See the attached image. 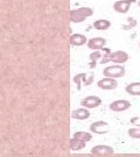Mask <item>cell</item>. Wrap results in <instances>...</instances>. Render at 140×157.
I'll return each instance as SVG.
<instances>
[{"label":"cell","instance_id":"cell-17","mask_svg":"<svg viewBox=\"0 0 140 157\" xmlns=\"http://www.w3.org/2000/svg\"><path fill=\"white\" fill-rule=\"evenodd\" d=\"M89 57H90L89 67L90 69H95L97 62H98V61H101V58L103 57V55H102L101 51H94Z\"/></svg>","mask_w":140,"mask_h":157},{"label":"cell","instance_id":"cell-18","mask_svg":"<svg viewBox=\"0 0 140 157\" xmlns=\"http://www.w3.org/2000/svg\"><path fill=\"white\" fill-rule=\"evenodd\" d=\"M73 137L77 139V140L83 141V142H89V141L92 140V135L90 134V133H88V132H76L73 135Z\"/></svg>","mask_w":140,"mask_h":157},{"label":"cell","instance_id":"cell-8","mask_svg":"<svg viewBox=\"0 0 140 157\" xmlns=\"http://www.w3.org/2000/svg\"><path fill=\"white\" fill-rule=\"evenodd\" d=\"M135 1V0H119L117 2H114L113 5V10L118 13H122V14H125L127 13L130 10V7L132 5V2Z\"/></svg>","mask_w":140,"mask_h":157},{"label":"cell","instance_id":"cell-2","mask_svg":"<svg viewBox=\"0 0 140 157\" xmlns=\"http://www.w3.org/2000/svg\"><path fill=\"white\" fill-rule=\"evenodd\" d=\"M94 14L92 8L90 7H79L76 10H71L69 15H70V21L74 23H79L84 21L86 17H91Z\"/></svg>","mask_w":140,"mask_h":157},{"label":"cell","instance_id":"cell-3","mask_svg":"<svg viewBox=\"0 0 140 157\" xmlns=\"http://www.w3.org/2000/svg\"><path fill=\"white\" fill-rule=\"evenodd\" d=\"M95 79V75L94 73H78L73 78L74 83L77 85V90H81L82 86H89V85L92 84Z\"/></svg>","mask_w":140,"mask_h":157},{"label":"cell","instance_id":"cell-1","mask_svg":"<svg viewBox=\"0 0 140 157\" xmlns=\"http://www.w3.org/2000/svg\"><path fill=\"white\" fill-rule=\"evenodd\" d=\"M103 49L105 50V55H103V57L101 58V61H99L101 64H106L107 62L123 64V63L129 61V54L125 51L118 50L112 52L110 49H105V48H103Z\"/></svg>","mask_w":140,"mask_h":157},{"label":"cell","instance_id":"cell-16","mask_svg":"<svg viewBox=\"0 0 140 157\" xmlns=\"http://www.w3.org/2000/svg\"><path fill=\"white\" fill-rule=\"evenodd\" d=\"M125 90L130 95H140V83H131Z\"/></svg>","mask_w":140,"mask_h":157},{"label":"cell","instance_id":"cell-9","mask_svg":"<svg viewBox=\"0 0 140 157\" xmlns=\"http://www.w3.org/2000/svg\"><path fill=\"white\" fill-rule=\"evenodd\" d=\"M110 109L114 112H124L131 107V102L129 100H116L110 104Z\"/></svg>","mask_w":140,"mask_h":157},{"label":"cell","instance_id":"cell-7","mask_svg":"<svg viewBox=\"0 0 140 157\" xmlns=\"http://www.w3.org/2000/svg\"><path fill=\"white\" fill-rule=\"evenodd\" d=\"M98 87L102 90H114L117 89L118 82L116 80V78H111V77H105V78L101 79L98 83Z\"/></svg>","mask_w":140,"mask_h":157},{"label":"cell","instance_id":"cell-13","mask_svg":"<svg viewBox=\"0 0 140 157\" xmlns=\"http://www.w3.org/2000/svg\"><path fill=\"white\" fill-rule=\"evenodd\" d=\"M71 118L76 119V120H86L90 118V112L88 111V108H77L71 112Z\"/></svg>","mask_w":140,"mask_h":157},{"label":"cell","instance_id":"cell-21","mask_svg":"<svg viewBox=\"0 0 140 157\" xmlns=\"http://www.w3.org/2000/svg\"><path fill=\"white\" fill-rule=\"evenodd\" d=\"M138 6H139V7H140V0H139V1H138Z\"/></svg>","mask_w":140,"mask_h":157},{"label":"cell","instance_id":"cell-15","mask_svg":"<svg viewBox=\"0 0 140 157\" xmlns=\"http://www.w3.org/2000/svg\"><path fill=\"white\" fill-rule=\"evenodd\" d=\"M94 27L98 30H106L111 27V22L106 19H99V20H96L94 22Z\"/></svg>","mask_w":140,"mask_h":157},{"label":"cell","instance_id":"cell-14","mask_svg":"<svg viewBox=\"0 0 140 157\" xmlns=\"http://www.w3.org/2000/svg\"><path fill=\"white\" fill-rule=\"evenodd\" d=\"M85 144H86V142L77 140V139H75V137H73L71 140L69 141V148H70V150H73V151H79V150H82L83 148H85Z\"/></svg>","mask_w":140,"mask_h":157},{"label":"cell","instance_id":"cell-20","mask_svg":"<svg viewBox=\"0 0 140 157\" xmlns=\"http://www.w3.org/2000/svg\"><path fill=\"white\" fill-rule=\"evenodd\" d=\"M129 135L132 139H140V128L129 129Z\"/></svg>","mask_w":140,"mask_h":157},{"label":"cell","instance_id":"cell-6","mask_svg":"<svg viewBox=\"0 0 140 157\" xmlns=\"http://www.w3.org/2000/svg\"><path fill=\"white\" fill-rule=\"evenodd\" d=\"M102 104V99L97 95H89L81 100V105L85 108H96Z\"/></svg>","mask_w":140,"mask_h":157},{"label":"cell","instance_id":"cell-12","mask_svg":"<svg viewBox=\"0 0 140 157\" xmlns=\"http://www.w3.org/2000/svg\"><path fill=\"white\" fill-rule=\"evenodd\" d=\"M86 36H84L82 34H74L69 37V43L73 47H79L86 43Z\"/></svg>","mask_w":140,"mask_h":157},{"label":"cell","instance_id":"cell-11","mask_svg":"<svg viewBox=\"0 0 140 157\" xmlns=\"http://www.w3.org/2000/svg\"><path fill=\"white\" fill-rule=\"evenodd\" d=\"M106 44V40L103 37H94L88 41V47L92 50H101Z\"/></svg>","mask_w":140,"mask_h":157},{"label":"cell","instance_id":"cell-22","mask_svg":"<svg viewBox=\"0 0 140 157\" xmlns=\"http://www.w3.org/2000/svg\"><path fill=\"white\" fill-rule=\"evenodd\" d=\"M139 47H140V43H139Z\"/></svg>","mask_w":140,"mask_h":157},{"label":"cell","instance_id":"cell-4","mask_svg":"<svg viewBox=\"0 0 140 157\" xmlns=\"http://www.w3.org/2000/svg\"><path fill=\"white\" fill-rule=\"evenodd\" d=\"M103 75L105 77H111V78H120L125 76V67L122 65H112L106 67L103 71Z\"/></svg>","mask_w":140,"mask_h":157},{"label":"cell","instance_id":"cell-19","mask_svg":"<svg viewBox=\"0 0 140 157\" xmlns=\"http://www.w3.org/2000/svg\"><path fill=\"white\" fill-rule=\"evenodd\" d=\"M135 26H137V21H135L133 17H129V19H127V25H126V26H123V29L124 30L132 29V28H134Z\"/></svg>","mask_w":140,"mask_h":157},{"label":"cell","instance_id":"cell-5","mask_svg":"<svg viewBox=\"0 0 140 157\" xmlns=\"http://www.w3.org/2000/svg\"><path fill=\"white\" fill-rule=\"evenodd\" d=\"M91 154L95 156H111L114 154L113 148L110 146H96L91 149Z\"/></svg>","mask_w":140,"mask_h":157},{"label":"cell","instance_id":"cell-10","mask_svg":"<svg viewBox=\"0 0 140 157\" xmlns=\"http://www.w3.org/2000/svg\"><path fill=\"white\" fill-rule=\"evenodd\" d=\"M107 128H109V124L105 121H97L90 126V132L96 133V134H105L107 133Z\"/></svg>","mask_w":140,"mask_h":157}]
</instances>
